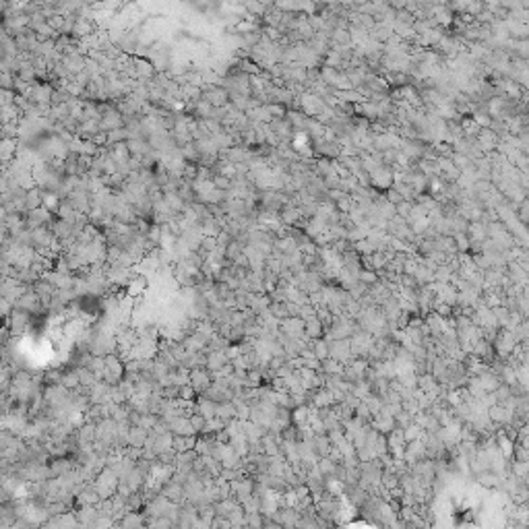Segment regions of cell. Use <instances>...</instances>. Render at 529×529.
<instances>
[{"instance_id":"obj_1","label":"cell","mask_w":529,"mask_h":529,"mask_svg":"<svg viewBox=\"0 0 529 529\" xmlns=\"http://www.w3.org/2000/svg\"><path fill=\"white\" fill-rule=\"evenodd\" d=\"M203 99L209 101L213 108L230 106V93L224 87H207V85H203Z\"/></svg>"},{"instance_id":"obj_2","label":"cell","mask_w":529,"mask_h":529,"mask_svg":"<svg viewBox=\"0 0 529 529\" xmlns=\"http://www.w3.org/2000/svg\"><path fill=\"white\" fill-rule=\"evenodd\" d=\"M213 377L211 374L207 372V368H197V370H191V385H193V389L197 391V393H201V395H205L209 391V387L213 385V381H211Z\"/></svg>"},{"instance_id":"obj_3","label":"cell","mask_w":529,"mask_h":529,"mask_svg":"<svg viewBox=\"0 0 529 529\" xmlns=\"http://www.w3.org/2000/svg\"><path fill=\"white\" fill-rule=\"evenodd\" d=\"M33 246L36 248H54L56 246V234L52 232V228H38V230H33Z\"/></svg>"},{"instance_id":"obj_4","label":"cell","mask_w":529,"mask_h":529,"mask_svg":"<svg viewBox=\"0 0 529 529\" xmlns=\"http://www.w3.org/2000/svg\"><path fill=\"white\" fill-rule=\"evenodd\" d=\"M52 232L56 234V240L64 246L66 242H71L73 238H75V232H77V230H75V226L71 224V221H64V219L58 217V219L54 221V224H52Z\"/></svg>"},{"instance_id":"obj_5","label":"cell","mask_w":529,"mask_h":529,"mask_svg":"<svg viewBox=\"0 0 529 529\" xmlns=\"http://www.w3.org/2000/svg\"><path fill=\"white\" fill-rule=\"evenodd\" d=\"M149 277H145V275H141V273H136L134 271V275H132V279L128 281V285H126V296L128 298H141L147 289H149Z\"/></svg>"},{"instance_id":"obj_6","label":"cell","mask_w":529,"mask_h":529,"mask_svg":"<svg viewBox=\"0 0 529 529\" xmlns=\"http://www.w3.org/2000/svg\"><path fill=\"white\" fill-rule=\"evenodd\" d=\"M15 308H21V310H27V312H38L44 308V304H42V298L33 292V289H29V292L17 302Z\"/></svg>"},{"instance_id":"obj_7","label":"cell","mask_w":529,"mask_h":529,"mask_svg":"<svg viewBox=\"0 0 529 529\" xmlns=\"http://www.w3.org/2000/svg\"><path fill=\"white\" fill-rule=\"evenodd\" d=\"M169 432H172L174 436H195V428H193V424H191V418H176L169 422Z\"/></svg>"},{"instance_id":"obj_8","label":"cell","mask_w":529,"mask_h":529,"mask_svg":"<svg viewBox=\"0 0 529 529\" xmlns=\"http://www.w3.org/2000/svg\"><path fill=\"white\" fill-rule=\"evenodd\" d=\"M29 314H31V312H27V310H21V308H15V310H13V314H11L9 322H11V329H13V333H15V335H17V333H23V329H25V327L29 325V322H31Z\"/></svg>"},{"instance_id":"obj_9","label":"cell","mask_w":529,"mask_h":529,"mask_svg":"<svg viewBox=\"0 0 529 529\" xmlns=\"http://www.w3.org/2000/svg\"><path fill=\"white\" fill-rule=\"evenodd\" d=\"M147 438H149V430L141 428V426H130V432H128V447L145 449Z\"/></svg>"},{"instance_id":"obj_10","label":"cell","mask_w":529,"mask_h":529,"mask_svg":"<svg viewBox=\"0 0 529 529\" xmlns=\"http://www.w3.org/2000/svg\"><path fill=\"white\" fill-rule=\"evenodd\" d=\"M40 207H44V193L38 186V189H33V191H29L25 195V209H27V213H31V211H36Z\"/></svg>"},{"instance_id":"obj_11","label":"cell","mask_w":529,"mask_h":529,"mask_svg":"<svg viewBox=\"0 0 529 529\" xmlns=\"http://www.w3.org/2000/svg\"><path fill=\"white\" fill-rule=\"evenodd\" d=\"M217 418L224 420L226 424H230L232 420H236V405L232 401L226 403H217Z\"/></svg>"},{"instance_id":"obj_12","label":"cell","mask_w":529,"mask_h":529,"mask_svg":"<svg viewBox=\"0 0 529 529\" xmlns=\"http://www.w3.org/2000/svg\"><path fill=\"white\" fill-rule=\"evenodd\" d=\"M163 199H165V203H167L176 213H184V211H186V203L182 201V197H180L178 193H165Z\"/></svg>"},{"instance_id":"obj_13","label":"cell","mask_w":529,"mask_h":529,"mask_svg":"<svg viewBox=\"0 0 529 529\" xmlns=\"http://www.w3.org/2000/svg\"><path fill=\"white\" fill-rule=\"evenodd\" d=\"M122 529H139L143 527V517L141 515H136V513H126L122 517V523H120Z\"/></svg>"},{"instance_id":"obj_14","label":"cell","mask_w":529,"mask_h":529,"mask_svg":"<svg viewBox=\"0 0 529 529\" xmlns=\"http://www.w3.org/2000/svg\"><path fill=\"white\" fill-rule=\"evenodd\" d=\"M48 25L52 27L54 31H62L64 25H66V15H60V13H54V15H50V19H48Z\"/></svg>"},{"instance_id":"obj_15","label":"cell","mask_w":529,"mask_h":529,"mask_svg":"<svg viewBox=\"0 0 529 529\" xmlns=\"http://www.w3.org/2000/svg\"><path fill=\"white\" fill-rule=\"evenodd\" d=\"M191 424H193L195 432L201 434V432H205V426H207V418H203L201 414H195V416H191Z\"/></svg>"},{"instance_id":"obj_16","label":"cell","mask_w":529,"mask_h":529,"mask_svg":"<svg viewBox=\"0 0 529 529\" xmlns=\"http://www.w3.org/2000/svg\"><path fill=\"white\" fill-rule=\"evenodd\" d=\"M213 184H215V189L217 191H232V180L230 178H224V176H213Z\"/></svg>"},{"instance_id":"obj_17","label":"cell","mask_w":529,"mask_h":529,"mask_svg":"<svg viewBox=\"0 0 529 529\" xmlns=\"http://www.w3.org/2000/svg\"><path fill=\"white\" fill-rule=\"evenodd\" d=\"M195 395H197V391L193 389V385H184V387H180V399H182V401H193Z\"/></svg>"},{"instance_id":"obj_18","label":"cell","mask_w":529,"mask_h":529,"mask_svg":"<svg viewBox=\"0 0 529 529\" xmlns=\"http://www.w3.org/2000/svg\"><path fill=\"white\" fill-rule=\"evenodd\" d=\"M267 110H269V114L273 118H283L287 114L285 112V106H281V104H267Z\"/></svg>"},{"instance_id":"obj_19","label":"cell","mask_w":529,"mask_h":529,"mask_svg":"<svg viewBox=\"0 0 529 529\" xmlns=\"http://www.w3.org/2000/svg\"><path fill=\"white\" fill-rule=\"evenodd\" d=\"M306 329H308V335H310V337H312V335H314V337L320 335V325H318V320H312V318H310L308 322H306Z\"/></svg>"},{"instance_id":"obj_20","label":"cell","mask_w":529,"mask_h":529,"mask_svg":"<svg viewBox=\"0 0 529 529\" xmlns=\"http://www.w3.org/2000/svg\"><path fill=\"white\" fill-rule=\"evenodd\" d=\"M304 414H306V412H304L302 407H300V409H296V412H294V420H296V422H304V418H306Z\"/></svg>"},{"instance_id":"obj_21","label":"cell","mask_w":529,"mask_h":529,"mask_svg":"<svg viewBox=\"0 0 529 529\" xmlns=\"http://www.w3.org/2000/svg\"><path fill=\"white\" fill-rule=\"evenodd\" d=\"M267 529H281V527H277V525H269Z\"/></svg>"}]
</instances>
